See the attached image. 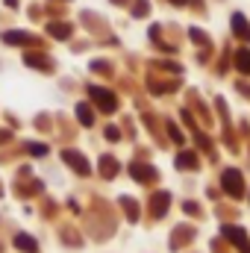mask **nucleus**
I'll list each match as a JSON object with an SVG mask.
<instances>
[{
  "label": "nucleus",
  "instance_id": "f257e3e1",
  "mask_svg": "<svg viewBox=\"0 0 250 253\" xmlns=\"http://www.w3.org/2000/svg\"><path fill=\"white\" fill-rule=\"evenodd\" d=\"M91 97L100 103V109H106V112H112V109H115V97H112L109 91H103V88H91Z\"/></svg>",
  "mask_w": 250,
  "mask_h": 253
},
{
  "label": "nucleus",
  "instance_id": "f03ea898",
  "mask_svg": "<svg viewBox=\"0 0 250 253\" xmlns=\"http://www.w3.org/2000/svg\"><path fill=\"white\" fill-rule=\"evenodd\" d=\"M224 186H227L230 194H242V177H239L236 171H227V174H224Z\"/></svg>",
  "mask_w": 250,
  "mask_h": 253
},
{
  "label": "nucleus",
  "instance_id": "7ed1b4c3",
  "mask_svg": "<svg viewBox=\"0 0 250 253\" xmlns=\"http://www.w3.org/2000/svg\"><path fill=\"white\" fill-rule=\"evenodd\" d=\"M233 27H236V33H239L242 39H248L250 42V27H248V21H245L242 15H233Z\"/></svg>",
  "mask_w": 250,
  "mask_h": 253
},
{
  "label": "nucleus",
  "instance_id": "20e7f679",
  "mask_svg": "<svg viewBox=\"0 0 250 253\" xmlns=\"http://www.w3.org/2000/svg\"><path fill=\"white\" fill-rule=\"evenodd\" d=\"M236 62H239L242 71H248L250 74V50H239V53H236Z\"/></svg>",
  "mask_w": 250,
  "mask_h": 253
},
{
  "label": "nucleus",
  "instance_id": "39448f33",
  "mask_svg": "<svg viewBox=\"0 0 250 253\" xmlns=\"http://www.w3.org/2000/svg\"><path fill=\"white\" fill-rule=\"evenodd\" d=\"M65 159H68V162H74V165H77V171H80V174H88V165H85V162H83V159H80V156H77V153H65Z\"/></svg>",
  "mask_w": 250,
  "mask_h": 253
},
{
  "label": "nucleus",
  "instance_id": "423d86ee",
  "mask_svg": "<svg viewBox=\"0 0 250 253\" xmlns=\"http://www.w3.org/2000/svg\"><path fill=\"white\" fill-rule=\"evenodd\" d=\"M77 115H80V121H83V124H91V112H88V106H80V109H77Z\"/></svg>",
  "mask_w": 250,
  "mask_h": 253
},
{
  "label": "nucleus",
  "instance_id": "0eeeda50",
  "mask_svg": "<svg viewBox=\"0 0 250 253\" xmlns=\"http://www.w3.org/2000/svg\"><path fill=\"white\" fill-rule=\"evenodd\" d=\"M18 248H27V251H30V253H36V245H33L30 239H24V236L18 239Z\"/></svg>",
  "mask_w": 250,
  "mask_h": 253
},
{
  "label": "nucleus",
  "instance_id": "6e6552de",
  "mask_svg": "<svg viewBox=\"0 0 250 253\" xmlns=\"http://www.w3.org/2000/svg\"><path fill=\"white\" fill-rule=\"evenodd\" d=\"M174 3H177V6H183V3H186V0H174Z\"/></svg>",
  "mask_w": 250,
  "mask_h": 253
}]
</instances>
